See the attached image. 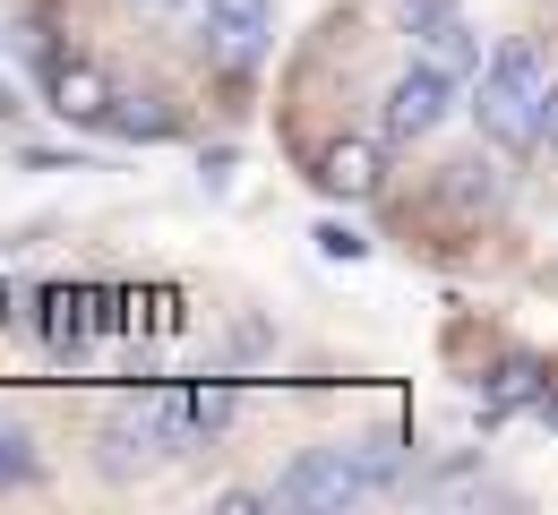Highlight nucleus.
Instances as JSON below:
<instances>
[{
	"instance_id": "nucleus-1",
	"label": "nucleus",
	"mask_w": 558,
	"mask_h": 515,
	"mask_svg": "<svg viewBox=\"0 0 558 515\" xmlns=\"http://www.w3.org/2000/svg\"><path fill=\"white\" fill-rule=\"evenodd\" d=\"M473 121H482L507 155H524L542 138V52H533V44H498V52H489L482 95H473Z\"/></svg>"
},
{
	"instance_id": "nucleus-2",
	"label": "nucleus",
	"mask_w": 558,
	"mask_h": 515,
	"mask_svg": "<svg viewBox=\"0 0 558 515\" xmlns=\"http://www.w3.org/2000/svg\"><path fill=\"white\" fill-rule=\"evenodd\" d=\"M369 490H387V481H378V455H352V446H301L276 473L283 507H352V499H369Z\"/></svg>"
},
{
	"instance_id": "nucleus-3",
	"label": "nucleus",
	"mask_w": 558,
	"mask_h": 515,
	"mask_svg": "<svg viewBox=\"0 0 558 515\" xmlns=\"http://www.w3.org/2000/svg\"><path fill=\"white\" fill-rule=\"evenodd\" d=\"M447 112H456V70H438V61L421 52L413 70L387 86V112H378V121H387V138H396V147H413V138H429Z\"/></svg>"
},
{
	"instance_id": "nucleus-4",
	"label": "nucleus",
	"mask_w": 558,
	"mask_h": 515,
	"mask_svg": "<svg viewBox=\"0 0 558 515\" xmlns=\"http://www.w3.org/2000/svg\"><path fill=\"white\" fill-rule=\"evenodd\" d=\"M198 17H207V44L241 70V61H258V44L276 35V9L267 0H198Z\"/></svg>"
},
{
	"instance_id": "nucleus-5",
	"label": "nucleus",
	"mask_w": 558,
	"mask_h": 515,
	"mask_svg": "<svg viewBox=\"0 0 558 515\" xmlns=\"http://www.w3.org/2000/svg\"><path fill=\"white\" fill-rule=\"evenodd\" d=\"M318 189L327 198H378L387 189V155H378V138H336V147H318Z\"/></svg>"
},
{
	"instance_id": "nucleus-6",
	"label": "nucleus",
	"mask_w": 558,
	"mask_h": 515,
	"mask_svg": "<svg viewBox=\"0 0 558 515\" xmlns=\"http://www.w3.org/2000/svg\"><path fill=\"white\" fill-rule=\"evenodd\" d=\"M112 77L95 70V61H61V70L44 77V103L61 112V121H77V130H104V112H112Z\"/></svg>"
},
{
	"instance_id": "nucleus-7",
	"label": "nucleus",
	"mask_w": 558,
	"mask_h": 515,
	"mask_svg": "<svg viewBox=\"0 0 558 515\" xmlns=\"http://www.w3.org/2000/svg\"><path fill=\"white\" fill-rule=\"evenodd\" d=\"M542 395H550V387H542V361H533V353H507V361H498V378H489V395H482V413H473V421H482V430H498L507 413H524V404H542Z\"/></svg>"
},
{
	"instance_id": "nucleus-8",
	"label": "nucleus",
	"mask_w": 558,
	"mask_h": 515,
	"mask_svg": "<svg viewBox=\"0 0 558 515\" xmlns=\"http://www.w3.org/2000/svg\"><path fill=\"white\" fill-rule=\"evenodd\" d=\"M86 327H95V293L52 284V293H44V344H52V361H77V353H86Z\"/></svg>"
},
{
	"instance_id": "nucleus-9",
	"label": "nucleus",
	"mask_w": 558,
	"mask_h": 515,
	"mask_svg": "<svg viewBox=\"0 0 558 515\" xmlns=\"http://www.w3.org/2000/svg\"><path fill=\"white\" fill-rule=\"evenodd\" d=\"M104 130H112V138H130V147H163V138L181 130V112H172L163 95H112Z\"/></svg>"
},
{
	"instance_id": "nucleus-10",
	"label": "nucleus",
	"mask_w": 558,
	"mask_h": 515,
	"mask_svg": "<svg viewBox=\"0 0 558 515\" xmlns=\"http://www.w3.org/2000/svg\"><path fill=\"white\" fill-rule=\"evenodd\" d=\"M421 52H429V61H438V70H482V35H473V17H464V9H438V17H429V26H421Z\"/></svg>"
},
{
	"instance_id": "nucleus-11",
	"label": "nucleus",
	"mask_w": 558,
	"mask_h": 515,
	"mask_svg": "<svg viewBox=\"0 0 558 515\" xmlns=\"http://www.w3.org/2000/svg\"><path fill=\"white\" fill-rule=\"evenodd\" d=\"M498 198H507V172H498V163H482V155H473V163H447V207H456V216H489Z\"/></svg>"
},
{
	"instance_id": "nucleus-12",
	"label": "nucleus",
	"mask_w": 558,
	"mask_h": 515,
	"mask_svg": "<svg viewBox=\"0 0 558 515\" xmlns=\"http://www.w3.org/2000/svg\"><path fill=\"white\" fill-rule=\"evenodd\" d=\"M190 430H232V387H198V395H190Z\"/></svg>"
},
{
	"instance_id": "nucleus-13",
	"label": "nucleus",
	"mask_w": 558,
	"mask_h": 515,
	"mask_svg": "<svg viewBox=\"0 0 558 515\" xmlns=\"http://www.w3.org/2000/svg\"><path fill=\"white\" fill-rule=\"evenodd\" d=\"M310 241H318V258H344V267H361V258H369V241H361L352 223H318Z\"/></svg>"
},
{
	"instance_id": "nucleus-14",
	"label": "nucleus",
	"mask_w": 558,
	"mask_h": 515,
	"mask_svg": "<svg viewBox=\"0 0 558 515\" xmlns=\"http://www.w3.org/2000/svg\"><path fill=\"white\" fill-rule=\"evenodd\" d=\"M26 481H35V455H26V439L0 430V490H26Z\"/></svg>"
},
{
	"instance_id": "nucleus-15",
	"label": "nucleus",
	"mask_w": 558,
	"mask_h": 515,
	"mask_svg": "<svg viewBox=\"0 0 558 515\" xmlns=\"http://www.w3.org/2000/svg\"><path fill=\"white\" fill-rule=\"evenodd\" d=\"M95 327H130V293H95Z\"/></svg>"
},
{
	"instance_id": "nucleus-16",
	"label": "nucleus",
	"mask_w": 558,
	"mask_h": 515,
	"mask_svg": "<svg viewBox=\"0 0 558 515\" xmlns=\"http://www.w3.org/2000/svg\"><path fill=\"white\" fill-rule=\"evenodd\" d=\"M542 138L558 147V86H542Z\"/></svg>"
},
{
	"instance_id": "nucleus-17",
	"label": "nucleus",
	"mask_w": 558,
	"mask_h": 515,
	"mask_svg": "<svg viewBox=\"0 0 558 515\" xmlns=\"http://www.w3.org/2000/svg\"><path fill=\"white\" fill-rule=\"evenodd\" d=\"M130 9H146V17H181L190 0H130Z\"/></svg>"
},
{
	"instance_id": "nucleus-18",
	"label": "nucleus",
	"mask_w": 558,
	"mask_h": 515,
	"mask_svg": "<svg viewBox=\"0 0 558 515\" xmlns=\"http://www.w3.org/2000/svg\"><path fill=\"white\" fill-rule=\"evenodd\" d=\"M533 413H542V421H550V430H558V395H542V404H533Z\"/></svg>"
},
{
	"instance_id": "nucleus-19",
	"label": "nucleus",
	"mask_w": 558,
	"mask_h": 515,
	"mask_svg": "<svg viewBox=\"0 0 558 515\" xmlns=\"http://www.w3.org/2000/svg\"><path fill=\"white\" fill-rule=\"evenodd\" d=\"M9 112H17V95H9V77H0V121H9Z\"/></svg>"
},
{
	"instance_id": "nucleus-20",
	"label": "nucleus",
	"mask_w": 558,
	"mask_h": 515,
	"mask_svg": "<svg viewBox=\"0 0 558 515\" xmlns=\"http://www.w3.org/2000/svg\"><path fill=\"white\" fill-rule=\"evenodd\" d=\"M0 318H9V293H0Z\"/></svg>"
}]
</instances>
